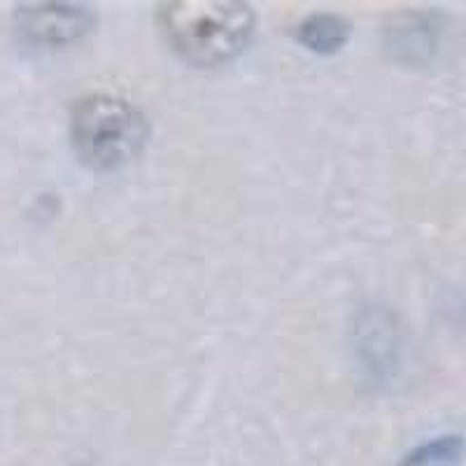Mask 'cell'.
Listing matches in <instances>:
<instances>
[{
  "instance_id": "obj_1",
  "label": "cell",
  "mask_w": 466,
  "mask_h": 466,
  "mask_svg": "<svg viewBox=\"0 0 466 466\" xmlns=\"http://www.w3.org/2000/svg\"><path fill=\"white\" fill-rule=\"evenodd\" d=\"M159 24L173 52L197 68H218L248 47L255 12L236 0H170Z\"/></svg>"
},
{
  "instance_id": "obj_2",
  "label": "cell",
  "mask_w": 466,
  "mask_h": 466,
  "mask_svg": "<svg viewBox=\"0 0 466 466\" xmlns=\"http://www.w3.org/2000/svg\"><path fill=\"white\" fill-rule=\"evenodd\" d=\"M149 128L143 112L110 94L82 98L70 116V138L85 166L115 170L128 164L147 143Z\"/></svg>"
},
{
  "instance_id": "obj_3",
  "label": "cell",
  "mask_w": 466,
  "mask_h": 466,
  "mask_svg": "<svg viewBox=\"0 0 466 466\" xmlns=\"http://www.w3.org/2000/svg\"><path fill=\"white\" fill-rule=\"evenodd\" d=\"M15 26L28 43L58 47L89 35L96 15L80 3H26L15 10Z\"/></svg>"
},
{
  "instance_id": "obj_4",
  "label": "cell",
  "mask_w": 466,
  "mask_h": 466,
  "mask_svg": "<svg viewBox=\"0 0 466 466\" xmlns=\"http://www.w3.org/2000/svg\"><path fill=\"white\" fill-rule=\"evenodd\" d=\"M357 355L369 380L385 385L399 376L401 339L385 310H366L357 327Z\"/></svg>"
},
{
  "instance_id": "obj_5",
  "label": "cell",
  "mask_w": 466,
  "mask_h": 466,
  "mask_svg": "<svg viewBox=\"0 0 466 466\" xmlns=\"http://www.w3.org/2000/svg\"><path fill=\"white\" fill-rule=\"evenodd\" d=\"M439 26L431 15H406L387 31V47L399 61L420 64L436 47Z\"/></svg>"
},
{
  "instance_id": "obj_6",
  "label": "cell",
  "mask_w": 466,
  "mask_h": 466,
  "mask_svg": "<svg viewBox=\"0 0 466 466\" xmlns=\"http://www.w3.org/2000/svg\"><path fill=\"white\" fill-rule=\"evenodd\" d=\"M350 35H352V26L343 16L331 15V12H315L306 16L297 28L299 45L322 56L340 52L348 45Z\"/></svg>"
},
{
  "instance_id": "obj_7",
  "label": "cell",
  "mask_w": 466,
  "mask_h": 466,
  "mask_svg": "<svg viewBox=\"0 0 466 466\" xmlns=\"http://www.w3.org/2000/svg\"><path fill=\"white\" fill-rule=\"evenodd\" d=\"M464 455L461 436H439L403 457L401 466H455Z\"/></svg>"
}]
</instances>
